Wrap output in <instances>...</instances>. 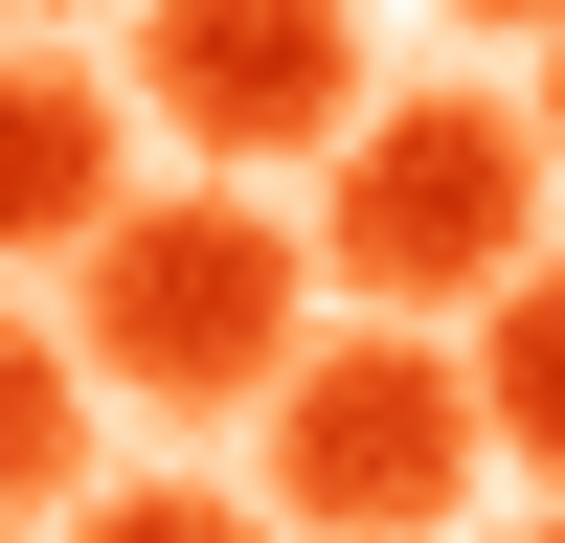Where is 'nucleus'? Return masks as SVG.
<instances>
[{
  "instance_id": "f257e3e1",
  "label": "nucleus",
  "mask_w": 565,
  "mask_h": 543,
  "mask_svg": "<svg viewBox=\"0 0 565 543\" xmlns=\"http://www.w3.org/2000/svg\"><path fill=\"white\" fill-rule=\"evenodd\" d=\"M317 226H271L249 204V159H204L181 204H114L68 249V340L114 362L136 407H271L295 385V340H317Z\"/></svg>"
},
{
  "instance_id": "f03ea898",
  "label": "nucleus",
  "mask_w": 565,
  "mask_h": 543,
  "mask_svg": "<svg viewBox=\"0 0 565 543\" xmlns=\"http://www.w3.org/2000/svg\"><path fill=\"white\" fill-rule=\"evenodd\" d=\"M476 476H498V385L430 340V317L340 295V317L295 340V385H271V521H317V543H430Z\"/></svg>"
},
{
  "instance_id": "7ed1b4c3",
  "label": "nucleus",
  "mask_w": 565,
  "mask_h": 543,
  "mask_svg": "<svg viewBox=\"0 0 565 543\" xmlns=\"http://www.w3.org/2000/svg\"><path fill=\"white\" fill-rule=\"evenodd\" d=\"M543 181L565 136L498 114V91H407V114H362L340 159H317V272L385 317H476L498 272H543Z\"/></svg>"
},
{
  "instance_id": "20e7f679",
  "label": "nucleus",
  "mask_w": 565,
  "mask_h": 543,
  "mask_svg": "<svg viewBox=\"0 0 565 543\" xmlns=\"http://www.w3.org/2000/svg\"><path fill=\"white\" fill-rule=\"evenodd\" d=\"M136 91H159L181 159H340L385 91H362V0H136Z\"/></svg>"
},
{
  "instance_id": "39448f33",
  "label": "nucleus",
  "mask_w": 565,
  "mask_h": 543,
  "mask_svg": "<svg viewBox=\"0 0 565 543\" xmlns=\"http://www.w3.org/2000/svg\"><path fill=\"white\" fill-rule=\"evenodd\" d=\"M136 114H159L136 68H68V45L23 23V91H0V249H90V226H114L136 204Z\"/></svg>"
},
{
  "instance_id": "423d86ee",
  "label": "nucleus",
  "mask_w": 565,
  "mask_h": 543,
  "mask_svg": "<svg viewBox=\"0 0 565 543\" xmlns=\"http://www.w3.org/2000/svg\"><path fill=\"white\" fill-rule=\"evenodd\" d=\"M90 385L114 362H45V317H23V362H0V521H90Z\"/></svg>"
},
{
  "instance_id": "0eeeda50",
  "label": "nucleus",
  "mask_w": 565,
  "mask_h": 543,
  "mask_svg": "<svg viewBox=\"0 0 565 543\" xmlns=\"http://www.w3.org/2000/svg\"><path fill=\"white\" fill-rule=\"evenodd\" d=\"M476 385H498V453H521V476L565 498V249L476 295Z\"/></svg>"
},
{
  "instance_id": "6e6552de",
  "label": "nucleus",
  "mask_w": 565,
  "mask_h": 543,
  "mask_svg": "<svg viewBox=\"0 0 565 543\" xmlns=\"http://www.w3.org/2000/svg\"><path fill=\"white\" fill-rule=\"evenodd\" d=\"M452 23H565V0H452Z\"/></svg>"
},
{
  "instance_id": "1a4fd4ad",
  "label": "nucleus",
  "mask_w": 565,
  "mask_h": 543,
  "mask_svg": "<svg viewBox=\"0 0 565 543\" xmlns=\"http://www.w3.org/2000/svg\"><path fill=\"white\" fill-rule=\"evenodd\" d=\"M543 136H565V23H543Z\"/></svg>"
},
{
  "instance_id": "9d476101",
  "label": "nucleus",
  "mask_w": 565,
  "mask_h": 543,
  "mask_svg": "<svg viewBox=\"0 0 565 543\" xmlns=\"http://www.w3.org/2000/svg\"><path fill=\"white\" fill-rule=\"evenodd\" d=\"M23 23H68V0H23Z\"/></svg>"
}]
</instances>
